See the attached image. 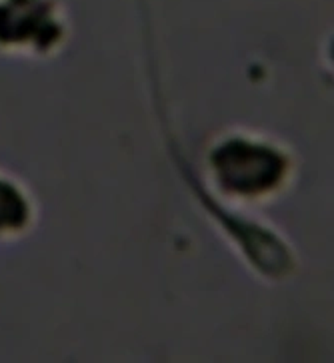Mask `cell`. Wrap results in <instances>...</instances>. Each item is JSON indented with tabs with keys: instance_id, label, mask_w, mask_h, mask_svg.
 Instances as JSON below:
<instances>
[{
	"instance_id": "6da1fadb",
	"label": "cell",
	"mask_w": 334,
	"mask_h": 363,
	"mask_svg": "<svg viewBox=\"0 0 334 363\" xmlns=\"http://www.w3.org/2000/svg\"><path fill=\"white\" fill-rule=\"evenodd\" d=\"M60 35L45 0H6L0 4V40L48 47Z\"/></svg>"
},
{
	"instance_id": "7a4b0ae2",
	"label": "cell",
	"mask_w": 334,
	"mask_h": 363,
	"mask_svg": "<svg viewBox=\"0 0 334 363\" xmlns=\"http://www.w3.org/2000/svg\"><path fill=\"white\" fill-rule=\"evenodd\" d=\"M26 221L23 197L6 183H0V229H18Z\"/></svg>"
}]
</instances>
